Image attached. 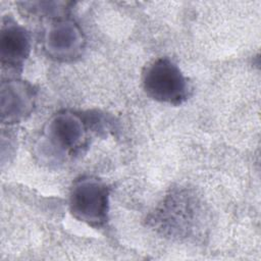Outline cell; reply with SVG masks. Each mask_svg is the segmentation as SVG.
Listing matches in <instances>:
<instances>
[{"mask_svg":"<svg viewBox=\"0 0 261 261\" xmlns=\"http://www.w3.org/2000/svg\"><path fill=\"white\" fill-rule=\"evenodd\" d=\"M45 54L58 62L79 59L86 48V37L80 24L69 16L51 19L42 37Z\"/></svg>","mask_w":261,"mask_h":261,"instance_id":"cell-5","label":"cell"},{"mask_svg":"<svg viewBox=\"0 0 261 261\" xmlns=\"http://www.w3.org/2000/svg\"><path fill=\"white\" fill-rule=\"evenodd\" d=\"M31 52L29 32L13 18H4L0 32V61L2 67L20 70Z\"/></svg>","mask_w":261,"mask_h":261,"instance_id":"cell-7","label":"cell"},{"mask_svg":"<svg viewBox=\"0 0 261 261\" xmlns=\"http://www.w3.org/2000/svg\"><path fill=\"white\" fill-rule=\"evenodd\" d=\"M148 222L165 238L176 241L202 239L208 225V211L195 191L171 190L150 214Z\"/></svg>","mask_w":261,"mask_h":261,"instance_id":"cell-1","label":"cell"},{"mask_svg":"<svg viewBox=\"0 0 261 261\" xmlns=\"http://www.w3.org/2000/svg\"><path fill=\"white\" fill-rule=\"evenodd\" d=\"M110 189L95 176H81L73 181L68 205L72 216L94 228L104 227L109 218Z\"/></svg>","mask_w":261,"mask_h":261,"instance_id":"cell-3","label":"cell"},{"mask_svg":"<svg viewBox=\"0 0 261 261\" xmlns=\"http://www.w3.org/2000/svg\"><path fill=\"white\" fill-rule=\"evenodd\" d=\"M23 10L28 14L49 17L55 19L62 16H67L69 10V2L62 1H33L21 3Z\"/></svg>","mask_w":261,"mask_h":261,"instance_id":"cell-8","label":"cell"},{"mask_svg":"<svg viewBox=\"0 0 261 261\" xmlns=\"http://www.w3.org/2000/svg\"><path fill=\"white\" fill-rule=\"evenodd\" d=\"M142 83L146 94L161 103L179 105L190 96L188 79L167 57L150 62L143 71Z\"/></svg>","mask_w":261,"mask_h":261,"instance_id":"cell-4","label":"cell"},{"mask_svg":"<svg viewBox=\"0 0 261 261\" xmlns=\"http://www.w3.org/2000/svg\"><path fill=\"white\" fill-rule=\"evenodd\" d=\"M0 90L2 123H18L32 114L36 105L37 92L30 83L10 79L2 82Z\"/></svg>","mask_w":261,"mask_h":261,"instance_id":"cell-6","label":"cell"},{"mask_svg":"<svg viewBox=\"0 0 261 261\" xmlns=\"http://www.w3.org/2000/svg\"><path fill=\"white\" fill-rule=\"evenodd\" d=\"M97 116L82 115L70 110L54 114L43 128L37 143L38 156L45 163H61L80 154L89 143V133L100 129Z\"/></svg>","mask_w":261,"mask_h":261,"instance_id":"cell-2","label":"cell"}]
</instances>
